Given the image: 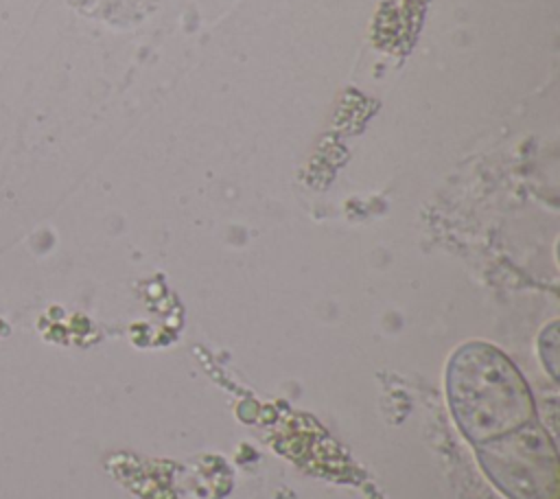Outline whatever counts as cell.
I'll return each mask as SVG.
<instances>
[{"label": "cell", "mask_w": 560, "mask_h": 499, "mask_svg": "<svg viewBox=\"0 0 560 499\" xmlns=\"http://www.w3.org/2000/svg\"><path fill=\"white\" fill-rule=\"evenodd\" d=\"M475 449L490 481L510 499H558L556 446L538 420Z\"/></svg>", "instance_id": "cell-2"}, {"label": "cell", "mask_w": 560, "mask_h": 499, "mask_svg": "<svg viewBox=\"0 0 560 499\" xmlns=\"http://www.w3.org/2000/svg\"><path fill=\"white\" fill-rule=\"evenodd\" d=\"M448 403L470 444L510 436L536 422V409L521 372L494 346L472 341L448 363Z\"/></svg>", "instance_id": "cell-1"}]
</instances>
